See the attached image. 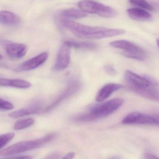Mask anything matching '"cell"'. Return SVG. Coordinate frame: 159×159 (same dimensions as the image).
<instances>
[{"mask_svg":"<svg viewBox=\"0 0 159 159\" xmlns=\"http://www.w3.org/2000/svg\"><path fill=\"white\" fill-rule=\"evenodd\" d=\"M42 106L41 103L37 102L28 108L12 112L8 115V116L12 118H18L29 115L37 114L41 110Z\"/></svg>","mask_w":159,"mask_h":159,"instance_id":"13","label":"cell"},{"mask_svg":"<svg viewBox=\"0 0 159 159\" xmlns=\"http://www.w3.org/2000/svg\"><path fill=\"white\" fill-rule=\"evenodd\" d=\"M34 119L31 118L19 120L16 122L14 129L16 130H20L29 128L34 123Z\"/></svg>","mask_w":159,"mask_h":159,"instance_id":"19","label":"cell"},{"mask_svg":"<svg viewBox=\"0 0 159 159\" xmlns=\"http://www.w3.org/2000/svg\"><path fill=\"white\" fill-rule=\"evenodd\" d=\"M15 136L14 133H7L0 135V149L11 142Z\"/></svg>","mask_w":159,"mask_h":159,"instance_id":"22","label":"cell"},{"mask_svg":"<svg viewBox=\"0 0 159 159\" xmlns=\"http://www.w3.org/2000/svg\"><path fill=\"white\" fill-rule=\"evenodd\" d=\"M14 159H32V158L30 156H22Z\"/></svg>","mask_w":159,"mask_h":159,"instance_id":"29","label":"cell"},{"mask_svg":"<svg viewBox=\"0 0 159 159\" xmlns=\"http://www.w3.org/2000/svg\"><path fill=\"white\" fill-rule=\"evenodd\" d=\"M80 86V82L78 79L75 78L70 79L68 82L66 88L50 105L46 108L45 112H48L52 111L64 100L75 94L79 90Z\"/></svg>","mask_w":159,"mask_h":159,"instance_id":"6","label":"cell"},{"mask_svg":"<svg viewBox=\"0 0 159 159\" xmlns=\"http://www.w3.org/2000/svg\"><path fill=\"white\" fill-rule=\"evenodd\" d=\"M109 45L112 47L123 50V55L129 58L143 61L146 58V51L136 44L130 41L116 40L111 42Z\"/></svg>","mask_w":159,"mask_h":159,"instance_id":"5","label":"cell"},{"mask_svg":"<svg viewBox=\"0 0 159 159\" xmlns=\"http://www.w3.org/2000/svg\"><path fill=\"white\" fill-rule=\"evenodd\" d=\"M4 49L6 54L13 58H20L27 53L28 47L25 44L8 43L5 44Z\"/></svg>","mask_w":159,"mask_h":159,"instance_id":"11","label":"cell"},{"mask_svg":"<svg viewBox=\"0 0 159 159\" xmlns=\"http://www.w3.org/2000/svg\"><path fill=\"white\" fill-rule=\"evenodd\" d=\"M70 58L71 48L67 44L64 43L58 51L53 70L61 71L66 69L70 64Z\"/></svg>","mask_w":159,"mask_h":159,"instance_id":"9","label":"cell"},{"mask_svg":"<svg viewBox=\"0 0 159 159\" xmlns=\"http://www.w3.org/2000/svg\"><path fill=\"white\" fill-rule=\"evenodd\" d=\"M61 16L65 18L80 19L87 16V14L80 9L70 8L63 10Z\"/></svg>","mask_w":159,"mask_h":159,"instance_id":"18","label":"cell"},{"mask_svg":"<svg viewBox=\"0 0 159 159\" xmlns=\"http://www.w3.org/2000/svg\"><path fill=\"white\" fill-rule=\"evenodd\" d=\"M105 72L109 75H115L116 74V71L113 66L111 65H106L104 67Z\"/></svg>","mask_w":159,"mask_h":159,"instance_id":"24","label":"cell"},{"mask_svg":"<svg viewBox=\"0 0 159 159\" xmlns=\"http://www.w3.org/2000/svg\"><path fill=\"white\" fill-rule=\"evenodd\" d=\"M71 49L94 50L97 48V45L89 42H78L75 41H67L64 42Z\"/></svg>","mask_w":159,"mask_h":159,"instance_id":"17","label":"cell"},{"mask_svg":"<svg viewBox=\"0 0 159 159\" xmlns=\"http://www.w3.org/2000/svg\"><path fill=\"white\" fill-rule=\"evenodd\" d=\"M127 13L130 18L138 21H145L152 17V15L149 12L138 7L129 8L127 10Z\"/></svg>","mask_w":159,"mask_h":159,"instance_id":"14","label":"cell"},{"mask_svg":"<svg viewBox=\"0 0 159 159\" xmlns=\"http://www.w3.org/2000/svg\"><path fill=\"white\" fill-rule=\"evenodd\" d=\"M59 157L57 154H54L48 157L45 159H59Z\"/></svg>","mask_w":159,"mask_h":159,"instance_id":"28","label":"cell"},{"mask_svg":"<svg viewBox=\"0 0 159 159\" xmlns=\"http://www.w3.org/2000/svg\"><path fill=\"white\" fill-rule=\"evenodd\" d=\"M125 81L129 86V88H147L151 85H155L156 82L152 81L149 78L143 77L131 71L127 70L124 74Z\"/></svg>","mask_w":159,"mask_h":159,"instance_id":"8","label":"cell"},{"mask_svg":"<svg viewBox=\"0 0 159 159\" xmlns=\"http://www.w3.org/2000/svg\"><path fill=\"white\" fill-rule=\"evenodd\" d=\"M2 56L0 54V60L2 59Z\"/></svg>","mask_w":159,"mask_h":159,"instance_id":"32","label":"cell"},{"mask_svg":"<svg viewBox=\"0 0 159 159\" xmlns=\"http://www.w3.org/2000/svg\"><path fill=\"white\" fill-rule=\"evenodd\" d=\"M132 91L136 94L151 101L159 102V91L155 89L139 88L130 89Z\"/></svg>","mask_w":159,"mask_h":159,"instance_id":"16","label":"cell"},{"mask_svg":"<svg viewBox=\"0 0 159 159\" xmlns=\"http://www.w3.org/2000/svg\"><path fill=\"white\" fill-rule=\"evenodd\" d=\"M157 44L159 48V38H158V39H157Z\"/></svg>","mask_w":159,"mask_h":159,"instance_id":"31","label":"cell"},{"mask_svg":"<svg viewBox=\"0 0 159 159\" xmlns=\"http://www.w3.org/2000/svg\"><path fill=\"white\" fill-rule=\"evenodd\" d=\"M124 125H155L157 126L156 115H150L139 112H133L127 115L122 119Z\"/></svg>","mask_w":159,"mask_h":159,"instance_id":"7","label":"cell"},{"mask_svg":"<svg viewBox=\"0 0 159 159\" xmlns=\"http://www.w3.org/2000/svg\"><path fill=\"white\" fill-rule=\"evenodd\" d=\"M20 18L13 12L6 10L0 11V23L3 25L13 26L18 24Z\"/></svg>","mask_w":159,"mask_h":159,"instance_id":"15","label":"cell"},{"mask_svg":"<svg viewBox=\"0 0 159 159\" xmlns=\"http://www.w3.org/2000/svg\"><path fill=\"white\" fill-rule=\"evenodd\" d=\"M130 3L134 6L137 7H136L142 8L143 9L153 11L154 7L152 5L150 4L148 2L145 1H129Z\"/></svg>","mask_w":159,"mask_h":159,"instance_id":"21","label":"cell"},{"mask_svg":"<svg viewBox=\"0 0 159 159\" xmlns=\"http://www.w3.org/2000/svg\"><path fill=\"white\" fill-rule=\"evenodd\" d=\"M109 159H121V158L118 156H114V157L110 158Z\"/></svg>","mask_w":159,"mask_h":159,"instance_id":"30","label":"cell"},{"mask_svg":"<svg viewBox=\"0 0 159 159\" xmlns=\"http://www.w3.org/2000/svg\"><path fill=\"white\" fill-rule=\"evenodd\" d=\"M14 108V105L11 103L0 98V109L11 110Z\"/></svg>","mask_w":159,"mask_h":159,"instance_id":"23","label":"cell"},{"mask_svg":"<svg viewBox=\"0 0 159 159\" xmlns=\"http://www.w3.org/2000/svg\"><path fill=\"white\" fill-rule=\"evenodd\" d=\"M11 79L0 78V87H10Z\"/></svg>","mask_w":159,"mask_h":159,"instance_id":"25","label":"cell"},{"mask_svg":"<svg viewBox=\"0 0 159 159\" xmlns=\"http://www.w3.org/2000/svg\"><path fill=\"white\" fill-rule=\"evenodd\" d=\"M48 52H43L39 55L24 62L15 69L16 72H21L31 71L38 68L43 64L48 58Z\"/></svg>","mask_w":159,"mask_h":159,"instance_id":"10","label":"cell"},{"mask_svg":"<svg viewBox=\"0 0 159 159\" xmlns=\"http://www.w3.org/2000/svg\"><path fill=\"white\" fill-rule=\"evenodd\" d=\"M144 157L145 159H159L158 157L150 153H145L144 154Z\"/></svg>","mask_w":159,"mask_h":159,"instance_id":"26","label":"cell"},{"mask_svg":"<svg viewBox=\"0 0 159 159\" xmlns=\"http://www.w3.org/2000/svg\"><path fill=\"white\" fill-rule=\"evenodd\" d=\"M124 102L122 98H117L95 105L90 108L89 113L77 116L75 120L78 122H90L105 117L116 112Z\"/></svg>","mask_w":159,"mask_h":159,"instance_id":"2","label":"cell"},{"mask_svg":"<svg viewBox=\"0 0 159 159\" xmlns=\"http://www.w3.org/2000/svg\"><path fill=\"white\" fill-rule=\"evenodd\" d=\"M78 6L85 13L96 14L102 17L114 18L118 14L114 8L95 1H80L78 2Z\"/></svg>","mask_w":159,"mask_h":159,"instance_id":"4","label":"cell"},{"mask_svg":"<svg viewBox=\"0 0 159 159\" xmlns=\"http://www.w3.org/2000/svg\"><path fill=\"white\" fill-rule=\"evenodd\" d=\"M124 87L123 85L117 83H108L105 85L98 91L96 95V101L101 102L109 98L115 91Z\"/></svg>","mask_w":159,"mask_h":159,"instance_id":"12","label":"cell"},{"mask_svg":"<svg viewBox=\"0 0 159 159\" xmlns=\"http://www.w3.org/2000/svg\"><path fill=\"white\" fill-rule=\"evenodd\" d=\"M56 136V133H49L36 140L19 142L0 151V156H12L39 148L52 141Z\"/></svg>","mask_w":159,"mask_h":159,"instance_id":"3","label":"cell"},{"mask_svg":"<svg viewBox=\"0 0 159 159\" xmlns=\"http://www.w3.org/2000/svg\"><path fill=\"white\" fill-rule=\"evenodd\" d=\"M62 22L63 26L75 36L83 39H102L125 33L122 29L88 26L70 20H64Z\"/></svg>","mask_w":159,"mask_h":159,"instance_id":"1","label":"cell"},{"mask_svg":"<svg viewBox=\"0 0 159 159\" xmlns=\"http://www.w3.org/2000/svg\"><path fill=\"white\" fill-rule=\"evenodd\" d=\"M75 156V153L74 152H70L64 156L61 159H73Z\"/></svg>","mask_w":159,"mask_h":159,"instance_id":"27","label":"cell"},{"mask_svg":"<svg viewBox=\"0 0 159 159\" xmlns=\"http://www.w3.org/2000/svg\"><path fill=\"white\" fill-rule=\"evenodd\" d=\"M10 87L20 89H27L31 87V84L29 81L20 79H11Z\"/></svg>","mask_w":159,"mask_h":159,"instance_id":"20","label":"cell"}]
</instances>
